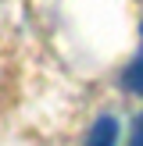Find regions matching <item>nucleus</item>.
<instances>
[{"mask_svg": "<svg viewBox=\"0 0 143 146\" xmlns=\"http://www.w3.org/2000/svg\"><path fill=\"white\" fill-rule=\"evenodd\" d=\"M140 36H143V25H140Z\"/></svg>", "mask_w": 143, "mask_h": 146, "instance_id": "4", "label": "nucleus"}, {"mask_svg": "<svg viewBox=\"0 0 143 146\" xmlns=\"http://www.w3.org/2000/svg\"><path fill=\"white\" fill-rule=\"evenodd\" d=\"M122 86H125L129 93H136V96H143V50L136 54V61L125 68V75H122Z\"/></svg>", "mask_w": 143, "mask_h": 146, "instance_id": "2", "label": "nucleus"}, {"mask_svg": "<svg viewBox=\"0 0 143 146\" xmlns=\"http://www.w3.org/2000/svg\"><path fill=\"white\" fill-rule=\"evenodd\" d=\"M129 146H143V114L136 118V125H132V139H129Z\"/></svg>", "mask_w": 143, "mask_h": 146, "instance_id": "3", "label": "nucleus"}, {"mask_svg": "<svg viewBox=\"0 0 143 146\" xmlns=\"http://www.w3.org/2000/svg\"><path fill=\"white\" fill-rule=\"evenodd\" d=\"M118 139V121H114V114H100L97 121H93V128L86 132V146H114Z\"/></svg>", "mask_w": 143, "mask_h": 146, "instance_id": "1", "label": "nucleus"}]
</instances>
